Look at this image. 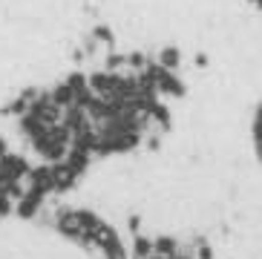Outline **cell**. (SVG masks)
I'll return each instance as SVG.
<instances>
[{"mask_svg": "<svg viewBox=\"0 0 262 259\" xmlns=\"http://www.w3.org/2000/svg\"><path fill=\"white\" fill-rule=\"evenodd\" d=\"M52 228L70 242L81 245L84 251L101 253V259H130L116 228L86 207H58L52 216Z\"/></svg>", "mask_w": 262, "mask_h": 259, "instance_id": "1", "label": "cell"}, {"mask_svg": "<svg viewBox=\"0 0 262 259\" xmlns=\"http://www.w3.org/2000/svg\"><path fill=\"white\" fill-rule=\"evenodd\" d=\"M208 253L196 242H179L176 236H141L133 239L130 259H202Z\"/></svg>", "mask_w": 262, "mask_h": 259, "instance_id": "2", "label": "cell"}, {"mask_svg": "<svg viewBox=\"0 0 262 259\" xmlns=\"http://www.w3.org/2000/svg\"><path fill=\"white\" fill-rule=\"evenodd\" d=\"M251 136H254L256 159H259V164H262V104L254 110V121H251Z\"/></svg>", "mask_w": 262, "mask_h": 259, "instance_id": "3", "label": "cell"}, {"mask_svg": "<svg viewBox=\"0 0 262 259\" xmlns=\"http://www.w3.org/2000/svg\"><path fill=\"white\" fill-rule=\"evenodd\" d=\"M245 3H251L254 9H259V12H262V0H245Z\"/></svg>", "mask_w": 262, "mask_h": 259, "instance_id": "4", "label": "cell"}]
</instances>
